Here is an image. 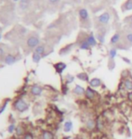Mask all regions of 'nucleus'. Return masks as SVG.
I'll return each mask as SVG.
<instances>
[{
  "label": "nucleus",
  "mask_w": 132,
  "mask_h": 139,
  "mask_svg": "<svg viewBox=\"0 0 132 139\" xmlns=\"http://www.w3.org/2000/svg\"><path fill=\"white\" fill-rule=\"evenodd\" d=\"M15 108L19 112H24V111H26L28 109V105L23 99H18L15 103Z\"/></svg>",
  "instance_id": "1"
},
{
  "label": "nucleus",
  "mask_w": 132,
  "mask_h": 139,
  "mask_svg": "<svg viewBox=\"0 0 132 139\" xmlns=\"http://www.w3.org/2000/svg\"><path fill=\"white\" fill-rule=\"evenodd\" d=\"M96 96H97L96 90H94V89L90 88V86L88 87L86 90H85V97H86V99L89 100H94L96 99Z\"/></svg>",
  "instance_id": "2"
},
{
  "label": "nucleus",
  "mask_w": 132,
  "mask_h": 139,
  "mask_svg": "<svg viewBox=\"0 0 132 139\" xmlns=\"http://www.w3.org/2000/svg\"><path fill=\"white\" fill-rule=\"evenodd\" d=\"M101 85H102V81L99 78H93V79H90V81H89V86L92 89H98Z\"/></svg>",
  "instance_id": "3"
},
{
  "label": "nucleus",
  "mask_w": 132,
  "mask_h": 139,
  "mask_svg": "<svg viewBox=\"0 0 132 139\" xmlns=\"http://www.w3.org/2000/svg\"><path fill=\"white\" fill-rule=\"evenodd\" d=\"M85 126L89 131H92L96 128V119L94 118H89L87 119L86 123H85Z\"/></svg>",
  "instance_id": "4"
},
{
  "label": "nucleus",
  "mask_w": 132,
  "mask_h": 139,
  "mask_svg": "<svg viewBox=\"0 0 132 139\" xmlns=\"http://www.w3.org/2000/svg\"><path fill=\"white\" fill-rule=\"evenodd\" d=\"M85 90H86V89H84L83 87L80 86V85H76V86L74 87L72 91L77 96H82V95H85Z\"/></svg>",
  "instance_id": "5"
},
{
  "label": "nucleus",
  "mask_w": 132,
  "mask_h": 139,
  "mask_svg": "<svg viewBox=\"0 0 132 139\" xmlns=\"http://www.w3.org/2000/svg\"><path fill=\"white\" fill-rule=\"evenodd\" d=\"M38 43H39V40L36 37H30L29 39L27 40V45L31 48L37 46Z\"/></svg>",
  "instance_id": "6"
},
{
  "label": "nucleus",
  "mask_w": 132,
  "mask_h": 139,
  "mask_svg": "<svg viewBox=\"0 0 132 139\" xmlns=\"http://www.w3.org/2000/svg\"><path fill=\"white\" fill-rule=\"evenodd\" d=\"M99 21L101 24H108V22L110 21V15L109 13H103L99 16Z\"/></svg>",
  "instance_id": "7"
},
{
  "label": "nucleus",
  "mask_w": 132,
  "mask_h": 139,
  "mask_svg": "<svg viewBox=\"0 0 132 139\" xmlns=\"http://www.w3.org/2000/svg\"><path fill=\"white\" fill-rule=\"evenodd\" d=\"M54 68H55V71H57L59 74H61L66 69V64L64 62H58L54 65Z\"/></svg>",
  "instance_id": "8"
},
{
  "label": "nucleus",
  "mask_w": 132,
  "mask_h": 139,
  "mask_svg": "<svg viewBox=\"0 0 132 139\" xmlns=\"http://www.w3.org/2000/svg\"><path fill=\"white\" fill-rule=\"evenodd\" d=\"M123 86L125 89L128 91H132V79H125L123 80Z\"/></svg>",
  "instance_id": "9"
},
{
  "label": "nucleus",
  "mask_w": 132,
  "mask_h": 139,
  "mask_svg": "<svg viewBox=\"0 0 132 139\" xmlns=\"http://www.w3.org/2000/svg\"><path fill=\"white\" fill-rule=\"evenodd\" d=\"M42 91H43L42 88L40 86H37V85L33 86L32 89H31V92H32L33 95H34V96H39V95H41L42 94Z\"/></svg>",
  "instance_id": "10"
},
{
  "label": "nucleus",
  "mask_w": 132,
  "mask_h": 139,
  "mask_svg": "<svg viewBox=\"0 0 132 139\" xmlns=\"http://www.w3.org/2000/svg\"><path fill=\"white\" fill-rule=\"evenodd\" d=\"M96 129H98L99 131H102L104 129V122L101 118H98L96 119Z\"/></svg>",
  "instance_id": "11"
},
{
  "label": "nucleus",
  "mask_w": 132,
  "mask_h": 139,
  "mask_svg": "<svg viewBox=\"0 0 132 139\" xmlns=\"http://www.w3.org/2000/svg\"><path fill=\"white\" fill-rule=\"evenodd\" d=\"M77 78L79 79H81L82 81H85V82H89V75L85 72H82V73L77 74Z\"/></svg>",
  "instance_id": "12"
},
{
  "label": "nucleus",
  "mask_w": 132,
  "mask_h": 139,
  "mask_svg": "<svg viewBox=\"0 0 132 139\" xmlns=\"http://www.w3.org/2000/svg\"><path fill=\"white\" fill-rule=\"evenodd\" d=\"M88 42V43L90 44V46H95L96 44H97V41H96V39L94 38V36H93L92 34H90V35H89L87 38V40H86Z\"/></svg>",
  "instance_id": "13"
},
{
  "label": "nucleus",
  "mask_w": 132,
  "mask_h": 139,
  "mask_svg": "<svg viewBox=\"0 0 132 139\" xmlns=\"http://www.w3.org/2000/svg\"><path fill=\"white\" fill-rule=\"evenodd\" d=\"M72 129V122L71 121H66L65 123H64V132H70Z\"/></svg>",
  "instance_id": "14"
},
{
  "label": "nucleus",
  "mask_w": 132,
  "mask_h": 139,
  "mask_svg": "<svg viewBox=\"0 0 132 139\" xmlns=\"http://www.w3.org/2000/svg\"><path fill=\"white\" fill-rule=\"evenodd\" d=\"M16 61V58L14 57L13 55H10V54H8L6 57L5 58V62L6 63V64H13L14 62Z\"/></svg>",
  "instance_id": "15"
},
{
  "label": "nucleus",
  "mask_w": 132,
  "mask_h": 139,
  "mask_svg": "<svg viewBox=\"0 0 132 139\" xmlns=\"http://www.w3.org/2000/svg\"><path fill=\"white\" fill-rule=\"evenodd\" d=\"M80 14V16H81V18L82 19V20H86V19L88 18V16H89V14H88V11L86 10V9H84V8H82V9H81L79 12Z\"/></svg>",
  "instance_id": "16"
},
{
  "label": "nucleus",
  "mask_w": 132,
  "mask_h": 139,
  "mask_svg": "<svg viewBox=\"0 0 132 139\" xmlns=\"http://www.w3.org/2000/svg\"><path fill=\"white\" fill-rule=\"evenodd\" d=\"M119 38H120V35H119V34H115L113 36L111 37L110 43H111V44H116L117 42L119 41Z\"/></svg>",
  "instance_id": "17"
},
{
  "label": "nucleus",
  "mask_w": 132,
  "mask_h": 139,
  "mask_svg": "<svg viewBox=\"0 0 132 139\" xmlns=\"http://www.w3.org/2000/svg\"><path fill=\"white\" fill-rule=\"evenodd\" d=\"M43 138L44 139H53V135L52 132L44 131L43 134Z\"/></svg>",
  "instance_id": "18"
},
{
  "label": "nucleus",
  "mask_w": 132,
  "mask_h": 139,
  "mask_svg": "<svg viewBox=\"0 0 132 139\" xmlns=\"http://www.w3.org/2000/svg\"><path fill=\"white\" fill-rule=\"evenodd\" d=\"M80 48H81L82 50H88V49L90 48V44L88 43L87 41H83V42L81 43V46H80Z\"/></svg>",
  "instance_id": "19"
},
{
  "label": "nucleus",
  "mask_w": 132,
  "mask_h": 139,
  "mask_svg": "<svg viewBox=\"0 0 132 139\" xmlns=\"http://www.w3.org/2000/svg\"><path fill=\"white\" fill-rule=\"evenodd\" d=\"M116 56H117V50L116 49H115V48L110 49V58L111 60H113Z\"/></svg>",
  "instance_id": "20"
},
{
  "label": "nucleus",
  "mask_w": 132,
  "mask_h": 139,
  "mask_svg": "<svg viewBox=\"0 0 132 139\" xmlns=\"http://www.w3.org/2000/svg\"><path fill=\"white\" fill-rule=\"evenodd\" d=\"M35 53H38V54H43L44 53V46H37L36 49H35Z\"/></svg>",
  "instance_id": "21"
},
{
  "label": "nucleus",
  "mask_w": 132,
  "mask_h": 139,
  "mask_svg": "<svg viewBox=\"0 0 132 139\" xmlns=\"http://www.w3.org/2000/svg\"><path fill=\"white\" fill-rule=\"evenodd\" d=\"M40 59H41V55L38 54V53H34V55H33V60H34V62H39Z\"/></svg>",
  "instance_id": "22"
},
{
  "label": "nucleus",
  "mask_w": 132,
  "mask_h": 139,
  "mask_svg": "<svg viewBox=\"0 0 132 139\" xmlns=\"http://www.w3.org/2000/svg\"><path fill=\"white\" fill-rule=\"evenodd\" d=\"M74 80V77L71 75H67L66 77V84H70Z\"/></svg>",
  "instance_id": "23"
},
{
  "label": "nucleus",
  "mask_w": 132,
  "mask_h": 139,
  "mask_svg": "<svg viewBox=\"0 0 132 139\" xmlns=\"http://www.w3.org/2000/svg\"><path fill=\"white\" fill-rule=\"evenodd\" d=\"M16 134L18 135V136H20V135H23V133H24V129H23L22 126H17L16 129Z\"/></svg>",
  "instance_id": "24"
},
{
  "label": "nucleus",
  "mask_w": 132,
  "mask_h": 139,
  "mask_svg": "<svg viewBox=\"0 0 132 139\" xmlns=\"http://www.w3.org/2000/svg\"><path fill=\"white\" fill-rule=\"evenodd\" d=\"M16 126H15V125H10V126H8V132H9V133H11V134H12V133H13L14 131H15V130H16Z\"/></svg>",
  "instance_id": "25"
},
{
  "label": "nucleus",
  "mask_w": 132,
  "mask_h": 139,
  "mask_svg": "<svg viewBox=\"0 0 132 139\" xmlns=\"http://www.w3.org/2000/svg\"><path fill=\"white\" fill-rule=\"evenodd\" d=\"M127 99H128V100H129V101L132 102V91H129V92H128Z\"/></svg>",
  "instance_id": "26"
},
{
  "label": "nucleus",
  "mask_w": 132,
  "mask_h": 139,
  "mask_svg": "<svg viewBox=\"0 0 132 139\" xmlns=\"http://www.w3.org/2000/svg\"><path fill=\"white\" fill-rule=\"evenodd\" d=\"M126 9H127V10L132 9V2H128L127 4H126Z\"/></svg>",
  "instance_id": "27"
},
{
  "label": "nucleus",
  "mask_w": 132,
  "mask_h": 139,
  "mask_svg": "<svg viewBox=\"0 0 132 139\" xmlns=\"http://www.w3.org/2000/svg\"><path fill=\"white\" fill-rule=\"evenodd\" d=\"M127 40L130 42H131V43H132V34H128V35H127Z\"/></svg>",
  "instance_id": "28"
},
{
  "label": "nucleus",
  "mask_w": 132,
  "mask_h": 139,
  "mask_svg": "<svg viewBox=\"0 0 132 139\" xmlns=\"http://www.w3.org/2000/svg\"><path fill=\"white\" fill-rule=\"evenodd\" d=\"M24 139H34V137L31 134H26L24 137Z\"/></svg>",
  "instance_id": "29"
},
{
  "label": "nucleus",
  "mask_w": 132,
  "mask_h": 139,
  "mask_svg": "<svg viewBox=\"0 0 132 139\" xmlns=\"http://www.w3.org/2000/svg\"><path fill=\"white\" fill-rule=\"evenodd\" d=\"M5 107H6V103H5V104H4V106H3L2 108H0V114H1V113H2L3 111H4V109L5 108Z\"/></svg>",
  "instance_id": "30"
},
{
  "label": "nucleus",
  "mask_w": 132,
  "mask_h": 139,
  "mask_svg": "<svg viewBox=\"0 0 132 139\" xmlns=\"http://www.w3.org/2000/svg\"><path fill=\"white\" fill-rule=\"evenodd\" d=\"M122 59H123V60H124L125 61H126V62H127V63H129V64H130V60H129V59H127V58H122Z\"/></svg>",
  "instance_id": "31"
},
{
  "label": "nucleus",
  "mask_w": 132,
  "mask_h": 139,
  "mask_svg": "<svg viewBox=\"0 0 132 139\" xmlns=\"http://www.w3.org/2000/svg\"><path fill=\"white\" fill-rule=\"evenodd\" d=\"M3 53H4V51H3V49H1V48H0V55H2Z\"/></svg>",
  "instance_id": "32"
},
{
  "label": "nucleus",
  "mask_w": 132,
  "mask_h": 139,
  "mask_svg": "<svg viewBox=\"0 0 132 139\" xmlns=\"http://www.w3.org/2000/svg\"><path fill=\"white\" fill-rule=\"evenodd\" d=\"M58 0H50V2H52V3H55V2H57Z\"/></svg>",
  "instance_id": "33"
},
{
  "label": "nucleus",
  "mask_w": 132,
  "mask_h": 139,
  "mask_svg": "<svg viewBox=\"0 0 132 139\" xmlns=\"http://www.w3.org/2000/svg\"><path fill=\"white\" fill-rule=\"evenodd\" d=\"M131 24H132V17H131Z\"/></svg>",
  "instance_id": "34"
},
{
  "label": "nucleus",
  "mask_w": 132,
  "mask_h": 139,
  "mask_svg": "<svg viewBox=\"0 0 132 139\" xmlns=\"http://www.w3.org/2000/svg\"><path fill=\"white\" fill-rule=\"evenodd\" d=\"M131 26H132V24H131Z\"/></svg>",
  "instance_id": "35"
},
{
  "label": "nucleus",
  "mask_w": 132,
  "mask_h": 139,
  "mask_svg": "<svg viewBox=\"0 0 132 139\" xmlns=\"http://www.w3.org/2000/svg\"><path fill=\"white\" fill-rule=\"evenodd\" d=\"M0 37H1V36H0Z\"/></svg>",
  "instance_id": "36"
}]
</instances>
